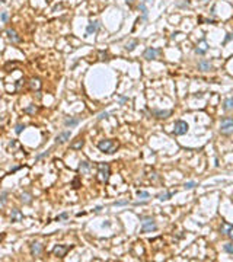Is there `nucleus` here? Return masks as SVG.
Wrapping results in <instances>:
<instances>
[{
    "label": "nucleus",
    "instance_id": "33",
    "mask_svg": "<svg viewBox=\"0 0 233 262\" xmlns=\"http://www.w3.org/2000/svg\"><path fill=\"white\" fill-rule=\"evenodd\" d=\"M98 118H99V119H104V118H108V112H102V114H101L99 117H98Z\"/></svg>",
    "mask_w": 233,
    "mask_h": 262
},
{
    "label": "nucleus",
    "instance_id": "7",
    "mask_svg": "<svg viewBox=\"0 0 233 262\" xmlns=\"http://www.w3.org/2000/svg\"><path fill=\"white\" fill-rule=\"evenodd\" d=\"M157 54H159V49L150 47L144 51V58L146 60H154V58H157Z\"/></svg>",
    "mask_w": 233,
    "mask_h": 262
},
{
    "label": "nucleus",
    "instance_id": "8",
    "mask_svg": "<svg viewBox=\"0 0 233 262\" xmlns=\"http://www.w3.org/2000/svg\"><path fill=\"white\" fill-rule=\"evenodd\" d=\"M6 35H7V38H9L12 42H20V36L18 35L16 31H13V29H6Z\"/></svg>",
    "mask_w": 233,
    "mask_h": 262
},
{
    "label": "nucleus",
    "instance_id": "3",
    "mask_svg": "<svg viewBox=\"0 0 233 262\" xmlns=\"http://www.w3.org/2000/svg\"><path fill=\"white\" fill-rule=\"evenodd\" d=\"M220 131L224 135H230L233 133V118H230V117L223 118L222 122H220Z\"/></svg>",
    "mask_w": 233,
    "mask_h": 262
},
{
    "label": "nucleus",
    "instance_id": "22",
    "mask_svg": "<svg viewBox=\"0 0 233 262\" xmlns=\"http://www.w3.org/2000/svg\"><path fill=\"white\" fill-rule=\"evenodd\" d=\"M137 44H139L137 41H131L130 44H127V45H125V49H127V51H133V49L136 48V45H137Z\"/></svg>",
    "mask_w": 233,
    "mask_h": 262
},
{
    "label": "nucleus",
    "instance_id": "12",
    "mask_svg": "<svg viewBox=\"0 0 233 262\" xmlns=\"http://www.w3.org/2000/svg\"><path fill=\"white\" fill-rule=\"evenodd\" d=\"M41 251H42V246H41V243H38V242H34V243L31 245V253H32V255L38 256V255L41 253Z\"/></svg>",
    "mask_w": 233,
    "mask_h": 262
},
{
    "label": "nucleus",
    "instance_id": "15",
    "mask_svg": "<svg viewBox=\"0 0 233 262\" xmlns=\"http://www.w3.org/2000/svg\"><path fill=\"white\" fill-rule=\"evenodd\" d=\"M89 162H80V165H79V172H82V173H86L88 170H89Z\"/></svg>",
    "mask_w": 233,
    "mask_h": 262
},
{
    "label": "nucleus",
    "instance_id": "11",
    "mask_svg": "<svg viewBox=\"0 0 233 262\" xmlns=\"http://www.w3.org/2000/svg\"><path fill=\"white\" fill-rule=\"evenodd\" d=\"M69 139H70V131H64V133H61V134L57 135L55 143H57V144H63V143H66Z\"/></svg>",
    "mask_w": 233,
    "mask_h": 262
},
{
    "label": "nucleus",
    "instance_id": "2",
    "mask_svg": "<svg viewBox=\"0 0 233 262\" xmlns=\"http://www.w3.org/2000/svg\"><path fill=\"white\" fill-rule=\"evenodd\" d=\"M98 175H99V179L102 182H108L109 176H111V168L108 163H99L98 165Z\"/></svg>",
    "mask_w": 233,
    "mask_h": 262
},
{
    "label": "nucleus",
    "instance_id": "39",
    "mask_svg": "<svg viewBox=\"0 0 233 262\" xmlns=\"http://www.w3.org/2000/svg\"><path fill=\"white\" fill-rule=\"evenodd\" d=\"M146 2H152V0H146Z\"/></svg>",
    "mask_w": 233,
    "mask_h": 262
},
{
    "label": "nucleus",
    "instance_id": "6",
    "mask_svg": "<svg viewBox=\"0 0 233 262\" xmlns=\"http://www.w3.org/2000/svg\"><path fill=\"white\" fill-rule=\"evenodd\" d=\"M70 249H71V246H69V245H55L54 249H53V253L57 258H64Z\"/></svg>",
    "mask_w": 233,
    "mask_h": 262
},
{
    "label": "nucleus",
    "instance_id": "21",
    "mask_svg": "<svg viewBox=\"0 0 233 262\" xmlns=\"http://www.w3.org/2000/svg\"><path fill=\"white\" fill-rule=\"evenodd\" d=\"M230 229H232V226H230V224L224 223V224H223V226H222V229H220V232H222L223 234H227V233L230 232Z\"/></svg>",
    "mask_w": 233,
    "mask_h": 262
},
{
    "label": "nucleus",
    "instance_id": "13",
    "mask_svg": "<svg viewBox=\"0 0 233 262\" xmlns=\"http://www.w3.org/2000/svg\"><path fill=\"white\" fill-rule=\"evenodd\" d=\"M98 29H99V22H89L88 28H86V34H88V35L95 34Z\"/></svg>",
    "mask_w": 233,
    "mask_h": 262
},
{
    "label": "nucleus",
    "instance_id": "35",
    "mask_svg": "<svg viewBox=\"0 0 233 262\" xmlns=\"http://www.w3.org/2000/svg\"><path fill=\"white\" fill-rule=\"evenodd\" d=\"M127 204V201H118V203H114V205H124Z\"/></svg>",
    "mask_w": 233,
    "mask_h": 262
},
{
    "label": "nucleus",
    "instance_id": "36",
    "mask_svg": "<svg viewBox=\"0 0 233 262\" xmlns=\"http://www.w3.org/2000/svg\"><path fill=\"white\" fill-rule=\"evenodd\" d=\"M227 234H229V238H230V239H233V227L230 229V232H229Z\"/></svg>",
    "mask_w": 233,
    "mask_h": 262
},
{
    "label": "nucleus",
    "instance_id": "16",
    "mask_svg": "<svg viewBox=\"0 0 233 262\" xmlns=\"http://www.w3.org/2000/svg\"><path fill=\"white\" fill-rule=\"evenodd\" d=\"M153 114L157 118H166V117L170 115V111H153Z\"/></svg>",
    "mask_w": 233,
    "mask_h": 262
},
{
    "label": "nucleus",
    "instance_id": "38",
    "mask_svg": "<svg viewBox=\"0 0 233 262\" xmlns=\"http://www.w3.org/2000/svg\"><path fill=\"white\" fill-rule=\"evenodd\" d=\"M2 2H3V3H6V0H2Z\"/></svg>",
    "mask_w": 233,
    "mask_h": 262
},
{
    "label": "nucleus",
    "instance_id": "37",
    "mask_svg": "<svg viewBox=\"0 0 233 262\" xmlns=\"http://www.w3.org/2000/svg\"><path fill=\"white\" fill-rule=\"evenodd\" d=\"M230 38H232V35H230V34H227V36H226V42H227Z\"/></svg>",
    "mask_w": 233,
    "mask_h": 262
},
{
    "label": "nucleus",
    "instance_id": "29",
    "mask_svg": "<svg viewBox=\"0 0 233 262\" xmlns=\"http://www.w3.org/2000/svg\"><path fill=\"white\" fill-rule=\"evenodd\" d=\"M7 19H9V13H7V12H3V13H2V22L6 23Z\"/></svg>",
    "mask_w": 233,
    "mask_h": 262
},
{
    "label": "nucleus",
    "instance_id": "32",
    "mask_svg": "<svg viewBox=\"0 0 233 262\" xmlns=\"http://www.w3.org/2000/svg\"><path fill=\"white\" fill-rule=\"evenodd\" d=\"M195 53H197V54H204L205 49L204 48H195Z\"/></svg>",
    "mask_w": 233,
    "mask_h": 262
},
{
    "label": "nucleus",
    "instance_id": "4",
    "mask_svg": "<svg viewBox=\"0 0 233 262\" xmlns=\"http://www.w3.org/2000/svg\"><path fill=\"white\" fill-rule=\"evenodd\" d=\"M157 226L153 218H143L141 220V232L143 233H147V232H152V230H156Z\"/></svg>",
    "mask_w": 233,
    "mask_h": 262
},
{
    "label": "nucleus",
    "instance_id": "19",
    "mask_svg": "<svg viewBox=\"0 0 233 262\" xmlns=\"http://www.w3.org/2000/svg\"><path fill=\"white\" fill-rule=\"evenodd\" d=\"M172 195H174V192H165V194H159L157 198L160 199V201H166V199H169Z\"/></svg>",
    "mask_w": 233,
    "mask_h": 262
},
{
    "label": "nucleus",
    "instance_id": "26",
    "mask_svg": "<svg viewBox=\"0 0 233 262\" xmlns=\"http://www.w3.org/2000/svg\"><path fill=\"white\" fill-rule=\"evenodd\" d=\"M6 197H7V192H6V191H3V192H2V201H0L2 207H5V204H6Z\"/></svg>",
    "mask_w": 233,
    "mask_h": 262
},
{
    "label": "nucleus",
    "instance_id": "9",
    "mask_svg": "<svg viewBox=\"0 0 233 262\" xmlns=\"http://www.w3.org/2000/svg\"><path fill=\"white\" fill-rule=\"evenodd\" d=\"M22 218H23V214L20 213V210H18V208H13L12 210V213H10V220L12 221H22Z\"/></svg>",
    "mask_w": 233,
    "mask_h": 262
},
{
    "label": "nucleus",
    "instance_id": "27",
    "mask_svg": "<svg viewBox=\"0 0 233 262\" xmlns=\"http://www.w3.org/2000/svg\"><path fill=\"white\" fill-rule=\"evenodd\" d=\"M23 128H25V125H23V124H18V125H16V130H15L16 134H20V133L23 131Z\"/></svg>",
    "mask_w": 233,
    "mask_h": 262
},
{
    "label": "nucleus",
    "instance_id": "28",
    "mask_svg": "<svg viewBox=\"0 0 233 262\" xmlns=\"http://www.w3.org/2000/svg\"><path fill=\"white\" fill-rule=\"evenodd\" d=\"M140 9H141V12H143V18L146 19V18H147V9H146V6H144L143 3L140 5Z\"/></svg>",
    "mask_w": 233,
    "mask_h": 262
},
{
    "label": "nucleus",
    "instance_id": "1",
    "mask_svg": "<svg viewBox=\"0 0 233 262\" xmlns=\"http://www.w3.org/2000/svg\"><path fill=\"white\" fill-rule=\"evenodd\" d=\"M98 148H99L101 152H104V153H114L115 148H117V144H115L114 140L106 139V140H101L99 143H98Z\"/></svg>",
    "mask_w": 233,
    "mask_h": 262
},
{
    "label": "nucleus",
    "instance_id": "31",
    "mask_svg": "<svg viewBox=\"0 0 233 262\" xmlns=\"http://www.w3.org/2000/svg\"><path fill=\"white\" fill-rule=\"evenodd\" d=\"M194 186H195V182H187V183H185V188H187V189H192Z\"/></svg>",
    "mask_w": 233,
    "mask_h": 262
},
{
    "label": "nucleus",
    "instance_id": "18",
    "mask_svg": "<svg viewBox=\"0 0 233 262\" xmlns=\"http://www.w3.org/2000/svg\"><path fill=\"white\" fill-rule=\"evenodd\" d=\"M198 67H200V70H203V71H207V70H210L211 64H210V61H200Z\"/></svg>",
    "mask_w": 233,
    "mask_h": 262
},
{
    "label": "nucleus",
    "instance_id": "17",
    "mask_svg": "<svg viewBox=\"0 0 233 262\" xmlns=\"http://www.w3.org/2000/svg\"><path fill=\"white\" fill-rule=\"evenodd\" d=\"M223 108H224V111H232L233 109V98H227L226 99Z\"/></svg>",
    "mask_w": 233,
    "mask_h": 262
},
{
    "label": "nucleus",
    "instance_id": "23",
    "mask_svg": "<svg viewBox=\"0 0 233 262\" xmlns=\"http://www.w3.org/2000/svg\"><path fill=\"white\" fill-rule=\"evenodd\" d=\"M35 111H36V106H35V105H29L28 108L23 109V112H25V114H34Z\"/></svg>",
    "mask_w": 233,
    "mask_h": 262
},
{
    "label": "nucleus",
    "instance_id": "24",
    "mask_svg": "<svg viewBox=\"0 0 233 262\" xmlns=\"http://www.w3.org/2000/svg\"><path fill=\"white\" fill-rule=\"evenodd\" d=\"M137 195H139V198H141V199H147L150 195H149V192H146V191H137Z\"/></svg>",
    "mask_w": 233,
    "mask_h": 262
},
{
    "label": "nucleus",
    "instance_id": "5",
    "mask_svg": "<svg viewBox=\"0 0 233 262\" xmlns=\"http://www.w3.org/2000/svg\"><path fill=\"white\" fill-rule=\"evenodd\" d=\"M188 128L189 127H188V124L185 121H176L175 127H174V134L175 135H183V134H187Z\"/></svg>",
    "mask_w": 233,
    "mask_h": 262
},
{
    "label": "nucleus",
    "instance_id": "30",
    "mask_svg": "<svg viewBox=\"0 0 233 262\" xmlns=\"http://www.w3.org/2000/svg\"><path fill=\"white\" fill-rule=\"evenodd\" d=\"M67 217H69V214H67V213H63V214H60L55 220H57V221H58V220H66Z\"/></svg>",
    "mask_w": 233,
    "mask_h": 262
},
{
    "label": "nucleus",
    "instance_id": "14",
    "mask_svg": "<svg viewBox=\"0 0 233 262\" xmlns=\"http://www.w3.org/2000/svg\"><path fill=\"white\" fill-rule=\"evenodd\" d=\"M77 124H79V119L77 118H67L64 121V125L66 127H75V125H77Z\"/></svg>",
    "mask_w": 233,
    "mask_h": 262
},
{
    "label": "nucleus",
    "instance_id": "10",
    "mask_svg": "<svg viewBox=\"0 0 233 262\" xmlns=\"http://www.w3.org/2000/svg\"><path fill=\"white\" fill-rule=\"evenodd\" d=\"M83 144H84V140L82 139V137H77L75 141L70 143V148H73V150H80V148L83 147Z\"/></svg>",
    "mask_w": 233,
    "mask_h": 262
},
{
    "label": "nucleus",
    "instance_id": "25",
    "mask_svg": "<svg viewBox=\"0 0 233 262\" xmlns=\"http://www.w3.org/2000/svg\"><path fill=\"white\" fill-rule=\"evenodd\" d=\"M223 249H224V252H227V253H233V245H230V243H226Z\"/></svg>",
    "mask_w": 233,
    "mask_h": 262
},
{
    "label": "nucleus",
    "instance_id": "20",
    "mask_svg": "<svg viewBox=\"0 0 233 262\" xmlns=\"http://www.w3.org/2000/svg\"><path fill=\"white\" fill-rule=\"evenodd\" d=\"M20 201L25 203V204H29V203H31V194H26V192L22 194V195H20Z\"/></svg>",
    "mask_w": 233,
    "mask_h": 262
},
{
    "label": "nucleus",
    "instance_id": "34",
    "mask_svg": "<svg viewBox=\"0 0 233 262\" xmlns=\"http://www.w3.org/2000/svg\"><path fill=\"white\" fill-rule=\"evenodd\" d=\"M47 154H48V152H45V153H42V154H40V156H36V159H35V160H40L41 157H44V156H47Z\"/></svg>",
    "mask_w": 233,
    "mask_h": 262
}]
</instances>
